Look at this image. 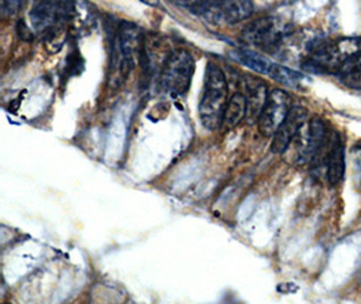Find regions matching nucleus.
Instances as JSON below:
<instances>
[{
    "instance_id": "1",
    "label": "nucleus",
    "mask_w": 361,
    "mask_h": 304,
    "mask_svg": "<svg viewBox=\"0 0 361 304\" xmlns=\"http://www.w3.org/2000/svg\"><path fill=\"white\" fill-rule=\"evenodd\" d=\"M229 85L219 65L209 63L204 73V87L199 100V118L209 130L222 128L224 115L228 106Z\"/></svg>"
},
{
    "instance_id": "2",
    "label": "nucleus",
    "mask_w": 361,
    "mask_h": 304,
    "mask_svg": "<svg viewBox=\"0 0 361 304\" xmlns=\"http://www.w3.org/2000/svg\"><path fill=\"white\" fill-rule=\"evenodd\" d=\"M195 72V60L185 49H173L160 72V88L171 95H184Z\"/></svg>"
},
{
    "instance_id": "3",
    "label": "nucleus",
    "mask_w": 361,
    "mask_h": 304,
    "mask_svg": "<svg viewBox=\"0 0 361 304\" xmlns=\"http://www.w3.org/2000/svg\"><path fill=\"white\" fill-rule=\"evenodd\" d=\"M183 7L194 14L200 16L213 25H234L252 16V1H191L184 3Z\"/></svg>"
},
{
    "instance_id": "4",
    "label": "nucleus",
    "mask_w": 361,
    "mask_h": 304,
    "mask_svg": "<svg viewBox=\"0 0 361 304\" xmlns=\"http://www.w3.org/2000/svg\"><path fill=\"white\" fill-rule=\"evenodd\" d=\"M142 42L144 35L141 34V29L133 22H122L111 41L113 63L116 60L118 64H121L122 72H129L141 57Z\"/></svg>"
},
{
    "instance_id": "5",
    "label": "nucleus",
    "mask_w": 361,
    "mask_h": 304,
    "mask_svg": "<svg viewBox=\"0 0 361 304\" xmlns=\"http://www.w3.org/2000/svg\"><path fill=\"white\" fill-rule=\"evenodd\" d=\"M328 141V131L325 123L319 118H312L307 121L291 142L295 146L296 162L299 165H305L315 161L322 153Z\"/></svg>"
},
{
    "instance_id": "6",
    "label": "nucleus",
    "mask_w": 361,
    "mask_h": 304,
    "mask_svg": "<svg viewBox=\"0 0 361 304\" xmlns=\"http://www.w3.org/2000/svg\"><path fill=\"white\" fill-rule=\"evenodd\" d=\"M291 107H293L291 97L286 91H283L280 88H275V90L269 91L267 103H265L262 115L257 121L259 131L263 134L264 137L269 138L276 134L278 128L287 118Z\"/></svg>"
},
{
    "instance_id": "7",
    "label": "nucleus",
    "mask_w": 361,
    "mask_h": 304,
    "mask_svg": "<svg viewBox=\"0 0 361 304\" xmlns=\"http://www.w3.org/2000/svg\"><path fill=\"white\" fill-rule=\"evenodd\" d=\"M241 37L249 45L271 50V48L278 47L283 37V32L274 18L267 16L247 25L243 30Z\"/></svg>"
},
{
    "instance_id": "8",
    "label": "nucleus",
    "mask_w": 361,
    "mask_h": 304,
    "mask_svg": "<svg viewBox=\"0 0 361 304\" xmlns=\"http://www.w3.org/2000/svg\"><path fill=\"white\" fill-rule=\"evenodd\" d=\"M307 122V111L300 106H293L284 122L280 125L276 134L272 137L271 152L283 154L294 141L299 130Z\"/></svg>"
},
{
    "instance_id": "9",
    "label": "nucleus",
    "mask_w": 361,
    "mask_h": 304,
    "mask_svg": "<svg viewBox=\"0 0 361 304\" xmlns=\"http://www.w3.org/2000/svg\"><path fill=\"white\" fill-rule=\"evenodd\" d=\"M71 3H54V1H38L30 11V20L35 32H45L54 23L64 19L71 11Z\"/></svg>"
},
{
    "instance_id": "10",
    "label": "nucleus",
    "mask_w": 361,
    "mask_h": 304,
    "mask_svg": "<svg viewBox=\"0 0 361 304\" xmlns=\"http://www.w3.org/2000/svg\"><path fill=\"white\" fill-rule=\"evenodd\" d=\"M325 159L329 184H340L345 175V147L340 134L336 131H331L329 137L328 153Z\"/></svg>"
},
{
    "instance_id": "11",
    "label": "nucleus",
    "mask_w": 361,
    "mask_h": 304,
    "mask_svg": "<svg viewBox=\"0 0 361 304\" xmlns=\"http://www.w3.org/2000/svg\"><path fill=\"white\" fill-rule=\"evenodd\" d=\"M244 97L247 99V121H259L268 99V87L262 79L247 76L244 79Z\"/></svg>"
},
{
    "instance_id": "12",
    "label": "nucleus",
    "mask_w": 361,
    "mask_h": 304,
    "mask_svg": "<svg viewBox=\"0 0 361 304\" xmlns=\"http://www.w3.org/2000/svg\"><path fill=\"white\" fill-rule=\"evenodd\" d=\"M231 57L240 63L249 68L250 71L260 73V75H269L274 63L271 60H268L267 57L262 56L260 53L250 50V49H235L231 51Z\"/></svg>"
},
{
    "instance_id": "13",
    "label": "nucleus",
    "mask_w": 361,
    "mask_h": 304,
    "mask_svg": "<svg viewBox=\"0 0 361 304\" xmlns=\"http://www.w3.org/2000/svg\"><path fill=\"white\" fill-rule=\"evenodd\" d=\"M244 118H247V99L243 92H235L228 102L222 128H235Z\"/></svg>"
},
{
    "instance_id": "14",
    "label": "nucleus",
    "mask_w": 361,
    "mask_h": 304,
    "mask_svg": "<svg viewBox=\"0 0 361 304\" xmlns=\"http://www.w3.org/2000/svg\"><path fill=\"white\" fill-rule=\"evenodd\" d=\"M349 87H361V51L349 57L337 73Z\"/></svg>"
},
{
    "instance_id": "15",
    "label": "nucleus",
    "mask_w": 361,
    "mask_h": 304,
    "mask_svg": "<svg viewBox=\"0 0 361 304\" xmlns=\"http://www.w3.org/2000/svg\"><path fill=\"white\" fill-rule=\"evenodd\" d=\"M268 76H271L274 80L278 81L281 85L290 87V88L300 87V84L305 80V75L279 64H274Z\"/></svg>"
},
{
    "instance_id": "16",
    "label": "nucleus",
    "mask_w": 361,
    "mask_h": 304,
    "mask_svg": "<svg viewBox=\"0 0 361 304\" xmlns=\"http://www.w3.org/2000/svg\"><path fill=\"white\" fill-rule=\"evenodd\" d=\"M352 178L357 188H361V146H356L350 152Z\"/></svg>"
},
{
    "instance_id": "17",
    "label": "nucleus",
    "mask_w": 361,
    "mask_h": 304,
    "mask_svg": "<svg viewBox=\"0 0 361 304\" xmlns=\"http://www.w3.org/2000/svg\"><path fill=\"white\" fill-rule=\"evenodd\" d=\"M23 7V3L20 1H3L0 4V11L3 16H13L17 14L18 10Z\"/></svg>"
},
{
    "instance_id": "18",
    "label": "nucleus",
    "mask_w": 361,
    "mask_h": 304,
    "mask_svg": "<svg viewBox=\"0 0 361 304\" xmlns=\"http://www.w3.org/2000/svg\"><path fill=\"white\" fill-rule=\"evenodd\" d=\"M17 32L19 38H22L23 41H32L33 39V32L29 29V26L22 19L18 20Z\"/></svg>"
},
{
    "instance_id": "19",
    "label": "nucleus",
    "mask_w": 361,
    "mask_h": 304,
    "mask_svg": "<svg viewBox=\"0 0 361 304\" xmlns=\"http://www.w3.org/2000/svg\"><path fill=\"white\" fill-rule=\"evenodd\" d=\"M4 304H10V303H4Z\"/></svg>"
}]
</instances>
